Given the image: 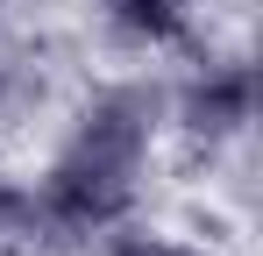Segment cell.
<instances>
[{
  "label": "cell",
  "mask_w": 263,
  "mask_h": 256,
  "mask_svg": "<svg viewBox=\"0 0 263 256\" xmlns=\"http://www.w3.org/2000/svg\"><path fill=\"white\" fill-rule=\"evenodd\" d=\"M149 128H157V93L149 85L100 93L79 114L71 142L57 150L43 192H36L50 228H107V221H121L135 207V185H142Z\"/></svg>",
  "instance_id": "cell-1"
},
{
  "label": "cell",
  "mask_w": 263,
  "mask_h": 256,
  "mask_svg": "<svg viewBox=\"0 0 263 256\" xmlns=\"http://www.w3.org/2000/svg\"><path fill=\"white\" fill-rule=\"evenodd\" d=\"M249 114H256V71L249 64H206L178 100V121L192 142H228L249 128Z\"/></svg>",
  "instance_id": "cell-2"
},
{
  "label": "cell",
  "mask_w": 263,
  "mask_h": 256,
  "mask_svg": "<svg viewBox=\"0 0 263 256\" xmlns=\"http://www.w3.org/2000/svg\"><path fill=\"white\" fill-rule=\"evenodd\" d=\"M114 256H185V249H178V242H157V235H128Z\"/></svg>",
  "instance_id": "cell-4"
},
{
  "label": "cell",
  "mask_w": 263,
  "mask_h": 256,
  "mask_svg": "<svg viewBox=\"0 0 263 256\" xmlns=\"http://www.w3.org/2000/svg\"><path fill=\"white\" fill-rule=\"evenodd\" d=\"M107 14L121 36H142V43H171L185 29V0H107Z\"/></svg>",
  "instance_id": "cell-3"
}]
</instances>
